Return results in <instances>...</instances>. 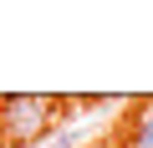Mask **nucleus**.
Wrapping results in <instances>:
<instances>
[{
  "label": "nucleus",
  "instance_id": "nucleus-3",
  "mask_svg": "<svg viewBox=\"0 0 153 148\" xmlns=\"http://www.w3.org/2000/svg\"><path fill=\"white\" fill-rule=\"evenodd\" d=\"M46 148H71V138H66V133H61V138H51V143H46Z\"/></svg>",
  "mask_w": 153,
  "mask_h": 148
},
{
  "label": "nucleus",
  "instance_id": "nucleus-1",
  "mask_svg": "<svg viewBox=\"0 0 153 148\" xmlns=\"http://www.w3.org/2000/svg\"><path fill=\"white\" fill-rule=\"evenodd\" d=\"M61 123V97L41 92H10L0 97V148H31L46 143Z\"/></svg>",
  "mask_w": 153,
  "mask_h": 148
},
{
  "label": "nucleus",
  "instance_id": "nucleus-2",
  "mask_svg": "<svg viewBox=\"0 0 153 148\" xmlns=\"http://www.w3.org/2000/svg\"><path fill=\"white\" fill-rule=\"evenodd\" d=\"M133 148H153V107L133 123Z\"/></svg>",
  "mask_w": 153,
  "mask_h": 148
}]
</instances>
